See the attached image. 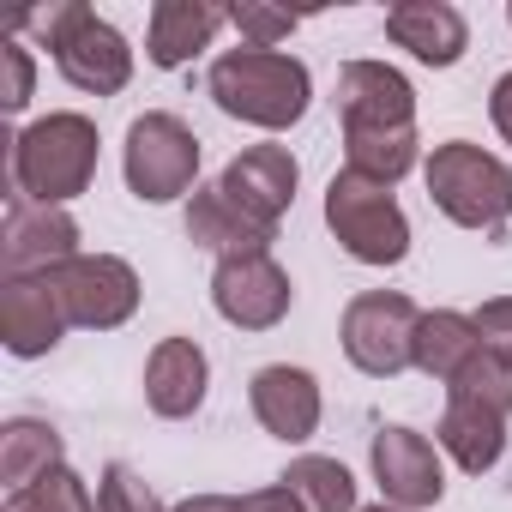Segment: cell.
Masks as SVG:
<instances>
[{
    "label": "cell",
    "instance_id": "6da1fadb",
    "mask_svg": "<svg viewBox=\"0 0 512 512\" xmlns=\"http://www.w3.org/2000/svg\"><path fill=\"white\" fill-rule=\"evenodd\" d=\"M211 103L229 115V121H247V127H266V133H284L308 115V97H314V79L296 55L284 49H229L211 61Z\"/></svg>",
    "mask_w": 512,
    "mask_h": 512
},
{
    "label": "cell",
    "instance_id": "7a4b0ae2",
    "mask_svg": "<svg viewBox=\"0 0 512 512\" xmlns=\"http://www.w3.org/2000/svg\"><path fill=\"white\" fill-rule=\"evenodd\" d=\"M97 121L91 115H43L25 133H13V187L37 205H67L91 193L97 181Z\"/></svg>",
    "mask_w": 512,
    "mask_h": 512
},
{
    "label": "cell",
    "instance_id": "3957f363",
    "mask_svg": "<svg viewBox=\"0 0 512 512\" xmlns=\"http://www.w3.org/2000/svg\"><path fill=\"white\" fill-rule=\"evenodd\" d=\"M19 31H37V37L49 43L55 67H61V79H67L73 91L115 97V91H127V79H133V49H127V37H121L109 19H97L85 0H61V7L25 13Z\"/></svg>",
    "mask_w": 512,
    "mask_h": 512
},
{
    "label": "cell",
    "instance_id": "277c9868",
    "mask_svg": "<svg viewBox=\"0 0 512 512\" xmlns=\"http://www.w3.org/2000/svg\"><path fill=\"white\" fill-rule=\"evenodd\" d=\"M422 175H428V199L458 229H482V235L506 229V217H512V169L494 151H482L470 139H446V145H434Z\"/></svg>",
    "mask_w": 512,
    "mask_h": 512
},
{
    "label": "cell",
    "instance_id": "5b68a950",
    "mask_svg": "<svg viewBox=\"0 0 512 512\" xmlns=\"http://www.w3.org/2000/svg\"><path fill=\"white\" fill-rule=\"evenodd\" d=\"M326 229L362 266H398L410 253V217H404L398 193L356 169H338L326 181Z\"/></svg>",
    "mask_w": 512,
    "mask_h": 512
},
{
    "label": "cell",
    "instance_id": "8992f818",
    "mask_svg": "<svg viewBox=\"0 0 512 512\" xmlns=\"http://www.w3.org/2000/svg\"><path fill=\"white\" fill-rule=\"evenodd\" d=\"M127 187L145 205H169L181 193H199V139L181 115L151 109L127 127V151H121Z\"/></svg>",
    "mask_w": 512,
    "mask_h": 512
},
{
    "label": "cell",
    "instance_id": "52a82bcc",
    "mask_svg": "<svg viewBox=\"0 0 512 512\" xmlns=\"http://www.w3.org/2000/svg\"><path fill=\"white\" fill-rule=\"evenodd\" d=\"M416 326H422V308L398 290H368L344 308V356L374 374V380H392L404 368H416Z\"/></svg>",
    "mask_w": 512,
    "mask_h": 512
},
{
    "label": "cell",
    "instance_id": "ba28073f",
    "mask_svg": "<svg viewBox=\"0 0 512 512\" xmlns=\"http://www.w3.org/2000/svg\"><path fill=\"white\" fill-rule=\"evenodd\" d=\"M290 302H296V284L272 253H235V260H217L211 272V308L235 332H272L290 314Z\"/></svg>",
    "mask_w": 512,
    "mask_h": 512
},
{
    "label": "cell",
    "instance_id": "9c48e42d",
    "mask_svg": "<svg viewBox=\"0 0 512 512\" xmlns=\"http://www.w3.org/2000/svg\"><path fill=\"white\" fill-rule=\"evenodd\" d=\"M49 278H55V290L67 302V320L85 326V332H115L139 308V272L121 260V253H79V260H67Z\"/></svg>",
    "mask_w": 512,
    "mask_h": 512
},
{
    "label": "cell",
    "instance_id": "30bf717a",
    "mask_svg": "<svg viewBox=\"0 0 512 512\" xmlns=\"http://www.w3.org/2000/svg\"><path fill=\"white\" fill-rule=\"evenodd\" d=\"M67 260H79V223L67 217V205H37L13 193L7 223H0V266H7V278H49Z\"/></svg>",
    "mask_w": 512,
    "mask_h": 512
},
{
    "label": "cell",
    "instance_id": "8fae6325",
    "mask_svg": "<svg viewBox=\"0 0 512 512\" xmlns=\"http://www.w3.org/2000/svg\"><path fill=\"white\" fill-rule=\"evenodd\" d=\"M296 181H302V169H296V157H290L284 145H247V151H235V157L223 163L217 193H223L247 223H260L266 235H278L284 211L296 205Z\"/></svg>",
    "mask_w": 512,
    "mask_h": 512
},
{
    "label": "cell",
    "instance_id": "7c38bea8",
    "mask_svg": "<svg viewBox=\"0 0 512 512\" xmlns=\"http://www.w3.org/2000/svg\"><path fill=\"white\" fill-rule=\"evenodd\" d=\"M368 458H374V482H380L386 506H404V512L440 506V494H446V464H440V452H434L428 434L392 422V428L374 434V452H368Z\"/></svg>",
    "mask_w": 512,
    "mask_h": 512
},
{
    "label": "cell",
    "instance_id": "4fadbf2b",
    "mask_svg": "<svg viewBox=\"0 0 512 512\" xmlns=\"http://www.w3.org/2000/svg\"><path fill=\"white\" fill-rule=\"evenodd\" d=\"M67 302L55 290V278H7L0 284V344H7L19 362L49 356L67 338Z\"/></svg>",
    "mask_w": 512,
    "mask_h": 512
},
{
    "label": "cell",
    "instance_id": "5bb4252c",
    "mask_svg": "<svg viewBox=\"0 0 512 512\" xmlns=\"http://www.w3.org/2000/svg\"><path fill=\"white\" fill-rule=\"evenodd\" d=\"M253 398V416H260V428L284 446H302L320 434V380L308 368H290V362H272L253 374L247 386Z\"/></svg>",
    "mask_w": 512,
    "mask_h": 512
},
{
    "label": "cell",
    "instance_id": "9a60e30c",
    "mask_svg": "<svg viewBox=\"0 0 512 512\" xmlns=\"http://www.w3.org/2000/svg\"><path fill=\"white\" fill-rule=\"evenodd\" d=\"M344 127H416V85L386 61H350L338 73Z\"/></svg>",
    "mask_w": 512,
    "mask_h": 512
},
{
    "label": "cell",
    "instance_id": "2e32d148",
    "mask_svg": "<svg viewBox=\"0 0 512 512\" xmlns=\"http://www.w3.org/2000/svg\"><path fill=\"white\" fill-rule=\"evenodd\" d=\"M211 386V362L193 338H157V350L145 356V404L163 422H181L205 404Z\"/></svg>",
    "mask_w": 512,
    "mask_h": 512
},
{
    "label": "cell",
    "instance_id": "e0dca14e",
    "mask_svg": "<svg viewBox=\"0 0 512 512\" xmlns=\"http://www.w3.org/2000/svg\"><path fill=\"white\" fill-rule=\"evenodd\" d=\"M386 37L398 49H410L422 67H458L470 49V25L446 0H398L386 13Z\"/></svg>",
    "mask_w": 512,
    "mask_h": 512
},
{
    "label": "cell",
    "instance_id": "ac0fdd59",
    "mask_svg": "<svg viewBox=\"0 0 512 512\" xmlns=\"http://www.w3.org/2000/svg\"><path fill=\"white\" fill-rule=\"evenodd\" d=\"M223 25H229V7H211V0H157L151 31H145V55H151V67L175 73L199 49H211V37Z\"/></svg>",
    "mask_w": 512,
    "mask_h": 512
},
{
    "label": "cell",
    "instance_id": "d6986e66",
    "mask_svg": "<svg viewBox=\"0 0 512 512\" xmlns=\"http://www.w3.org/2000/svg\"><path fill=\"white\" fill-rule=\"evenodd\" d=\"M440 452H452V464H458V470H470V476L494 470V464H500V452H506V416H494V410H488V404H476V398H452V392H446Z\"/></svg>",
    "mask_w": 512,
    "mask_h": 512
},
{
    "label": "cell",
    "instance_id": "ffe728a7",
    "mask_svg": "<svg viewBox=\"0 0 512 512\" xmlns=\"http://www.w3.org/2000/svg\"><path fill=\"white\" fill-rule=\"evenodd\" d=\"M55 470H67V440H61L49 422L13 416L7 428H0V482H7V494L43 482V476H55Z\"/></svg>",
    "mask_w": 512,
    "mask_h": 512
},
{
    "label": "cell",
    "instance_id": "44dd1931",
    "mask_svg": "<svg viewBox=\"0 0 512 512\" xmlns=\"http://www.w3.org/2000/svg\"><path fill=\"white\" fill-rule=\"evenodd\" d=\"M476 356H482V338H476V320H470V314H458V308L422 314V326H416V368H422L428 380L452 386Z\"/></svg>",
    "mask_w": 512,
    "mask_h": 512
},
{
    "label": "cell",
    "instance_id": "7402d4cb",
    "mask_svg": "<svg viewBox=\"0 0 512 512\" xmlns=\"http://www.w3.org/2000/svg\"><path fill=\"white\" fill-rule=\"evenodd\" d=\"M187 241L211 247L217 260H235V253H272V235L260 223H247L217 187H199L193 205H187Z\"/></svg>",
    "mask_w": 512,
    "mask_h": 512
},
{
    "label": "cell",
    "instance_id": "603a6c76",
    "mask_svg": "<svg viewBox=\"0 0 512 512\" xmlns=\"http://www.w3.org/2000/svg\"><path fill=\"white\" fill-rule=\"evenodd\" d=\"M344 151H350L356 175L386 181V187H398L416 169V157H422L416 127H344Z\"/></svg>",
    "mask_w": 512,
    "mask_h": 512
},
{
    "label": "cell",
    "instance_id": "cb8c5ba5",
    "mask_svg": "<svg viewBox=\"0 0 512 512\" xmlns=\"http://www.w3.org/2000/svg\"><path fill=\"white\" fill-rule=\"evenodd\" d=\"M278 482H284L308 512H356V476H350L338 458H326V452H302Z\"/></svg>",
    "mask_w": 512,
    "mask_h": 512
},
{
    "label": "cell",
    "instance_id": "d4e9b609",
    "mask_svg": "<svg viewBox=\"0 0 512 512\" xmlns=\"http://www.w3.org/2000/svg\"><path fill=\"white\" fill-rule=\"evenodd\" d=\"M7 512H103V506L91 500V488H85L79 470H55V476L31 482L19 494H7Z\"/></svg>",
    "mask_w": 512,
    "mask_h": 512
},
{
    "label": "cell",
    "instance_id": "484cf974",
    "mask_svg": "<svg viewBox=\"0 0 512 512\" xmlns=\"http://www.w3.org/2000/svg\"><path fill=\"white\" fill-rule=\"evenodd\" d=\"M446 392H452V398H476V404H488L494 416H512V368H506L500 356H488V350H482Z\"/></svg>",
    "mask_w": 512,
    "mask_h": 512
},
{
    "label": "cell",
    "instance_id": "4316f807",
    "mask_svg": "<svg viewBox=\"0 0 512 512\" xmlns=\"http://www.w3.org/2000/svg\"><path fill=\"white\" fill-rule=\"evenodd\" d=\"M97 506H103V512H169V506L157 500V488H151L133 464H109V470H103Z\"/></svg>",
    "mask_w": 512,
    "mask_h": 512
},
{
    "label": "cell",
    "instance_id": "83f0119b",
    "mask_svg": "<svg viewBox=\"0 0 512 512\" xmlns=\"http://www.w3.org/2000/svg\"><path fill=\"white\" fill-rule=\"evenodd\" d=\"M229 25L247 37V49H278L284 37H296L302 13H278V7H260V0H241V7H229Z\"/></svg>",
    "mask_w": 512,
    "mask_h": 512
},
{
    "label": "cell",
    "instance_id": "f1b7e54d",
    "mask_svg": "<svg viewBox=\"0 0 512 512\" xmlns=\"http://www.w3.org/2000/svg\"><path fill=\"white\" fill-rule=\"evenodd\" d=\"M0 67H7V91H0V103H7V115H19L31 103V85H37V67H31V49L19 37L0 43Z\"/></svg>",
    "mask_w": 512,
    "mask_h": 512
},
{
    "label": "cell",
    "instance_id": "f546056e",
    "mask_svg": "<svg viewBox=\"0 0 512 512\" xmlns=\"http://www.w3.org/2000/svg\"><path fill=\"white\" fill-rule=\"evenodd\" d=\"M470 320H476V338H482V350H488V356H500V362L512 368V296H494V302H482Z\"/></svg>",
    "mask_w": 512,
    "mask_h": 512
},
{
    "label": "cell",
    "instance_id": "4dcf8cb0",
    "mask_svg": "<svg viewBox=\"0 0 512 512\" xmlns=\"http://www.w3.org/2000/svg\"><path fill=\"white\" fill-rule=\"evenodd\" d=\"M241 512H308V506L278 482V488H260V494H241Z\"/></svg>",
    "mask_w": 512,
    "mask_h": 512
},
{
    "label": "cell",
    "instance_id": "1f68e13d",
    "mask_svg": "<svg viewBox=\"0 0 512 512\" xmlns=\"http://www.w3.org/2000/svg\"><path fill=\"white\" fill-rule=\"evenodd\" d=\"M488 115H494V133L512 145V73L494 79V91H488Z\"/></svg>",
    "mask_w": 512,
    "mask_h": 512
},
{
    "label": "cell",
    "instance_id": "d6a6232c",
    "mask_svg": "<svg viewBox=\"0 0 512 512\" xmlns=\"http://www.w3.org/2000/svg\"><path fill=\"white\" fill-rule=\"evenodd\" d=\"M175 512H241V500H235V494H193V500H181Z\"/></svg>",
    "mask_w": 512,
    "mask_h": 512
},
{
    "label": "cell",
    "instance_id": "836d02e7",
    "mask_svg": "<svg viewBox=\"0 0 512 512\" xmlns=\"http://www.w3.org/2000/svg\"><path fill=\"white\" fill-rule=\"evenodd\" d=\"M356 512H404V506H386V500H380V506H356Z\"/></svg>",
    "mask_w": 512,
    "mask_h": 512
},
{
    "label": "cell",
    "instance_id": "e575fe53",
    "mask_svg": "<svg viewBox=\"0 0 512 512\" xmlns=\"http://www.w3.org/2000/svg\"><path fill=\"white\" fill-rule=\"evenodd\" d=\"M506 25H512V7H506Z\"/></svg>",
    "mask_w": 512,
    "mask_h": 512
}]
</instances>
